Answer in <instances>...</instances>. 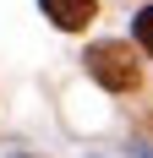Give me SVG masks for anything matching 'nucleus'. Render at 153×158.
<instances>
[{
    "label": "nucleus",
    "instance_id": "nucleus-1",
    "mask_svg": "<svg viewBox=\"0 0 153 158\" xmlns=\"http://www.w3.org/2000/svg\"><path fill=\"white\" fill-rule=\"evenodd\" d=\"M88 71L104 82L109 93L137 87V60H131V49H126V44H93V49H88Z\"/></svg>",
    "mask_w": 153,
    "mask_h": 158
},
{
    "label": "nucleus",
    "instance_id": "nucleus-2",
    "mask_svg": "<svg viewBox=\"0 0 153 158\" xmlns=\"http://www.w3.org/2000/svg\"><path fill=\"white\" fill-rule=\"evenodd\" d=\"M38 6H44V16L55 22V27H66V33L88 27L93 11H98V0H38Z\"/></svg>",
    "mask_w": 153,
    "mask_h": 158
},
{
    "label": "nucleus",
    "instance_id": "nucleus-3",
    "mask_svg": "<svg viewBox=\"0 0 153 158\" xmlns=\"http://www.w3.org/2000/svg\"><path fill=\"white\" fill-rule=\"evenodd\" d=\"M137 44H142V49L153 55V6H148V11L137 16Z\"/></svg>",
    "mask_w": 153,
    "mask_h": 158
}]
</instances>
